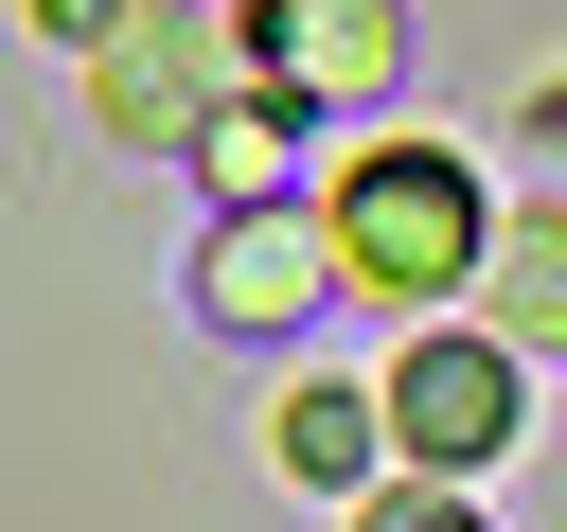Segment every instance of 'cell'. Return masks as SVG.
Segmentation results:
<instances>
[{"mask_svg": "<svg viewBox=\"0 0 567 532\" xmlns=\"http://www.w3.org/2000/svg\"><path fill=\"white\" fill-rule=\"evenodd\" d=\"M230 53H248V89H284L301 124H337V106H390L408 0H230Z\"/></svg>", "mask_w": 567, "mask_h": 532, "instance_id": "obj_4", "label": "cell"}, {"mask_svg": "<svg viewBox=\"0 0 567 532\" xmlns=\"http://www.w3.org/2000/svg\"><path fill=\"white\" fill-rule=\"evenodd\" d=\"M18 18H35V35H53V53H89V35H106V18H124V0H18Z\"/></svg>", "mask_w": 567, "mask_h": 532, "instance_id": "obj_10", "label": "cell"}, {"mask_svg": "<svg viewBox=\"0 0 567 532\" xmlns=\"http://www.w3.org/2000/svg\"><path fill=\"white\" fill-rule=\"evenodd\" d=\"M230 89H248L230 0H124V18L89 35V124L142 142V160H195V124H213Z\"/></svg>", "mask_w": 567, "mask_h": 532, "instance_id": "obj_2", "label": "cell"}, {"mask_svg": "<svg viewBox=\"0 0 567 532\" xmlns=\"http://www.w3.org/2000/svg\"><path fill=\"white\" fill-rule=\"evenodd\" d=\"M461 319L496 355H567V213H496L478 266H461Z\"/></svg>", "mask_w": 567, "mask_h": 532, "instance_id": "obj_7", "label": "cell"}, {"mask_svg": "<svg viewBox=\"0 0 567 532\" xmlns=\"http://www.w3.org/2000/svg\"><path fill=\"white\" fill-rule=\"evenodd\" d=\"M319 231H337V284H354V301L443 319L461 266H478V231H496V195H478L461 142H354V160L319 177Z\"/></svg>", "mask_w": 567, "mask_h": 532, "instance_id": "obj_1", "label": "cell"}, {"mask_svg": "<svg viewBox=\"0 0 567 532\" xmlns=\"http://www.w3.org/2000/svg\"><path fill=\"white\" fill-rule=\"evenodd\" d=\"M195 301H213L230 337H301L319 301H354V284H337V231H319V195H284V213H213V248H195Z\"/></svg>", "mask_w": 567, "mask_h": 532, "instance_id": "obj_5", "label": "cell"}, {"mask_svg": "<svg viewBox=\"0 0 567 532\" xmlns=\"http://www.w3.org/2000/svg\"><path fill=\"white\" fill-rule=\"evenodd\" d=\"M514 408H532V355H496L461 301H443V319H408V355L372 372V426H390V461H408V479H478V461L514 443Z\"/></svg>", "mask_w": 567, "mask_h": 532, "instance_id": "obj_3", "label": "cell"}, {"mask_svg": "<svg viewBox=\"0 0 567 532\" xmlns=\"http://www.w3.org/2000/svg\"><path fill=\"white\" fill-rule=\"evenodd\" d=\"M195 177H213V213H284V195H319L301 106H284V89H230V106L195 124Z\"/></svg>", "mask_w": 567, "mask_h": 532, "instance_id": "obj_8", "label": "cell"}, {"mask_svg": "<svg viewBox=\"0 0 567 532\" xmlns=\"http://www.w3.org/2000/svg\"><path fill=\"white\" fill-rule=\"evenodd\" d=\"M266 479H284V497H372V479H390L372 390H354V372H284V408H266Z\"/></svg>", "mask_w": 567, "mask_h": 532, "instance_id": "obj_6", "label": "cell"}, {"mask_svg": "<svg viewBox=\"0 0 567 532\" xmlns=\"http://www.w3.org/2000/svg\"><path fill=\"white\" fill-rule=\"evenodd\" d=\"M354 532H496V514H478L461 479H408V461H390V479L354 497Z\"/></svg>", "mask_w": 567, "mask_h": 532, "instance_id": "obj_9", "label": "cell"}]
</instances>
